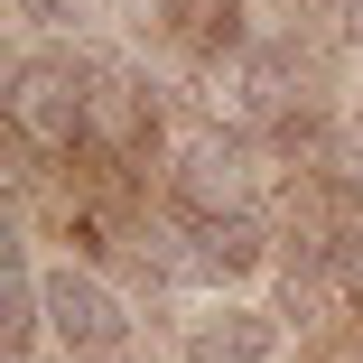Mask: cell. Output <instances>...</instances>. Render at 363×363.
Wrapping results in <instances>:
<instances>
[{"instance_id":"277c9868","label":"cell","mask_w":363,"mask_h":363,"mask_svg":"<svg viewBox=\"0 0 363 363\" xmlns=\"http://www.w3.org/2000/svg\"><path fill=\"white\" fill-rule=\"evenodd\" d=\"M186 363H279V326L261 308H214V317H196Z\"/></svg>"},{"instance_id":"8992f818","label":"cell","mask_w":363,"mask_h":363,"mask_svg":"<svg viewBox=\"0 0 363 363\" xmlns=\"http://www.w3.org/2000/svg\"><path fill=\"white\" fill-rule=\"evenodd\" d=\"M10 10H19L28 28H65V19H75V0H10Z\"/></svg>"},{"instance_id":"52a82bcc","label":"cell","mask_w":363,"mask_h":363,"mask_svg":"<svg viewBox=\"0 0 363 363\" xmlns=\"http://www.w3.org/2000/svg\"><path fill=\"white\" fill-rule=\"evenodd\" d=\"M335 19H345V38H363V0H335Z\"/></svg>"},{"instance_id":"5b68a950","label":"cell","mask_w":363,"mask_h":363,"mask_svg":"<svg viewBox=\"0 0 363 363\" xmlns=\"http://www.w3.org/2000/svg\"><path fill=\"white\" fill-rule=\"evenodd\" d=\"M140 121H150V94H140L130 75H94V112H84V130H94V140H112V150H130Z\"/></svg>"},{"instance_id":"6da1fadb","label":"cell","mask_w":363,"mask_h":363,"mask_svg":"<svg viewBox=\"0 0 363 363\" xmlns=\"http://www.w3.org/2000/svg\"><path fill=\"white\" fill-rule=\"evenodd\" d=\"M84 112H94V65L56 56V47H38V56L10 65V121H19V140L75 150V140H84Z\"/></svg>"},{"instance_id":"7a4b0ae2","label":"cell","mask_w":363,"mask_h":363,"mask_svg":"<svg viewBox=\"0 0 363 363\" xmlns=\"http://www.w3.org/2000/svg\"><path fill=\"white\" fill-rule=\"evenodd\" d=\"M252 150L242 140H224V130H205V140H186L177 150V205L186 214H252Z\"/></svg>"},{"instance_id":"3957f363","label":"cell","mask_w":363,"mask_h":363,"mask_svg":"<svg viewBox=\"0 0 363 363\" xmlns=\"http://www.w3.org/2000/svg\"><path fill=\"white\" fill-rule=\"evenodd\" d=\"M47 326H56L65 354H112V345L130 335L121 298H112L94 270H47Z\"/></svg>"},{"instance_id":"ba28073f","label":"cell","mask_w":363,"mask_h":363,"mask_svg":"<svg viewBox=\"0 0 363 363\" xmlns=\"http://www.w3.org/2000/svg\"><path fill=\"white\" fill-rule=\"evenodd\" d=\"M354 168H363V112H354Z\"/></svg>"}]
</instances>
